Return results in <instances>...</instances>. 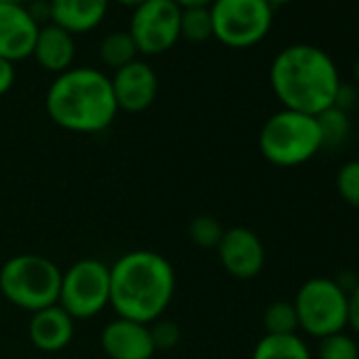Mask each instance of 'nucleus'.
Listing matches in <instances>:
<instances>
[{
    "instance_id": "5",
    "label": "nucleus",
    "mask_w": 359,
    "mask_h": 359,
    "mask_svg": "<svg viewBox=\"0 0 359 359\" xmlns=\"http://www.w3.org/2000/svg\"><path fill=\"white\" fill-rule=\"evenodd\" d=\"M260 154L275 167H298L321 152L317 118L311 114L279 110L266 118L258 135Z\"/></svg>"
},
{
    "instance_id": "17",
    "label": "nucleus",
    "mask_w": 359,
    "mask_h": 359,
    "mask_svg": "<svg viewBox=\"0 0 359 359\" xmlns=\"http://www.w3.org/2000/svg\"><path fill=\"white\" fill-rule=\"evenodd\" d=\"M252 359H313L309 344L298 334L271 336L264 334L252 353Z\"/></svg>"
},
{
    "instance_id": "18",
    "label": "nucleus",
    "mask_w": 359,
    "mask_h": 359,
    "mask_svg": "<svg viewBox=\"0 0 359 359\" xmlns=\"http://www.w3.org/2000/svg\"><path fill=\"white\" fill-rule=\"evenodd\" d=\"M317 127L321 135V150H338L340 146L346 144L351 135V116L344 110L338 108H327L319 112L317 116Z\"/></svg>"
},
{
    "instance_id": "32",
    "label": "nucleus",
    "mask_w": 359,
    "mask_h": 359,
    "mask_svg": "<svg viewBox=\"0 0 359 359\" xmlns=\"http://www.w3.org/2000/svg\"><path fill=\"white\" fill-rule=\"evenodd\" d=\"M266 3H271L273 7H277V5H287V3H292V0H266Z\"/></svg>"
},
{
    "instance_id": "6",
    "label": "nucleus",
    "mask_w": 359,
    "mask_h": 359,
    "mask_svg": "<svg viewBox=\"0 0 359 359\" xmlns=\"http://www.w3.org/2000/svg\"><path fill=\"white\" fill-rule=\"evenodd\" d=\"M275 7L266 0H214V39L231 49L256 47L273 28Z\"/></svg>"
},
{
    "instance_id": "3",
    "label": "nucleus",
    "mask_w": 359,
    "mask_h": 359,
    "mask_svg": "<svg viewBox=\"0 0 359 359\" xmlns=\"http://www.w3.org/2000/svg\"><path fill=\"white\" fill-rule=\"evenodd\" d=\"M49 118L72 133H100L112 125L118 106L110 76L97 68H70L53 79L45 95Z\"/></svg>"
},
{
    "instance_id": "33",
    "label": "nucleus",
    "mask_w": 359,
    "mask_h": 359,
    "mask_svg": "<svg viewBox=\"0 0 359 359\" xmlns=\"http://www.w3.org/2000/svg\"><path fill=\"white\" fill-rule=\"evenodd\" d=\"M355 81H357V85H359V57H357V62H355Z\"/></svg>"
},
{
    "instance_id": "26",
    "label": "nucleus",
    "mask_w": 359,
    "mask_h": 359,
    "mask_svg": "<svg viewBox=\"0 0 359 359\" xmlns=\"http://www.w3.org/2000/svg\"><path fill=\"white\" fill-rule=\"evenodd\" d=\"M346 327L359 336V283L346 294Z\"/></svg>"
},
{
    "instance_id": "15",
    "label": "nucleus",
    "mask_w": 359,
    "mask_h": 359,
    "mask_svg": "<svg viewBox=\"0 0 359 359\" xmlns=\"http://www.w3.org/2000/svg\"><path fill=\"white\" fill-rule=\"evenodd\" d=\"M49 5L51 24L76 36L95 30L106 20L110 0H49Z\"/></svg>"
},
{
    "instance_id": "4",
    "label": "nucleus",
    "mask_w": 359,
    "mask_h": 359,
    "mask_svg": "<svg viewBox=\"0 0 359 359\" xmlns=\"http://www.w3.org/2000/svg\"><path fill=\"white\" fill-rule=\"evenodd\" d=\"M60 285V266L41 254H18L0 269V292L11 304L28 313L57 304Z\"/></svg>"
},
{
    "instance_id": "13",
    "label": "nucleus",
    "mask_w": 359,
    "mask_h": 359,
    "mask_svg": "<svg viewBox=\"0 0 359 359\" xmlns=\"http://www.w3.org/2000/svg\"><path fill=\"white\" fill-rule=\"evenodd\" d=\"M100 344L110 359H152L156 353L150 338V327L123 317H116L104 325Z\"/></svg>"
},
{
    "instance_id": "25",
    "label": "nucleus",
    "mask_w": 359,
    "mask_h": 359,
    "mask_svg": "<svg viewBox=\"0 0 359 359\" xmlns=\"http://www.w3.org/2000/svg\"><path fill=\"white\" fill-rule=\"evenodd\" d=\"M150 338L156 351H169L173 346H177L180 338H182V330L175 321L169 319H156L150 325Z\"/></svg>"
},
{
    "instance_id": "16",
    "label": "nucleus",
    "mask_w": 359,
    "mask_h": 359,
    "mask_svg": "<svg viewBox=\"0 0 359 359\" xmlns=\"http://www.w3.org/2000/svg\"><path fill=\"white\" fill-rule=\"evenodd\" d=\"M74 55H76V45L70 32L62 30L55 24H47L39 30L32 57L43 70L51 74H62L72 68Z\"/></svg>"
},
{
    "instance_id": "14",
    "label": "nucleus",
    "mask_w": 359,
    "mask_h": 359,
    "mask_svg": "<svg viewBox=\"0 0 359 359\" xmlns=\"http://www.w3.org/2000/svg\"><path fill=\"white\" fill-rule=\"evenodd\" d=\"M30 342L43 353H57L74 338V319L60 306H47L32 313L28 323Z\"/></svg>"
},
{
    "instance_id": "27",
    "label": "nucleus",
    "mask_w": 359,
    "mask_h": 359,
    "mask_svg": "<svg viewBox=\"0 0 359 359\" xmlns=\"http://www.w3.org/2000/svg\"><path fill=\"white\" fill-rule=\"evenodd\" d=\"M355 104H357V89L353 85L340 83V87L336 91V97H334V108L344 110V112H351Z\"/></svg>"
},
{
    "instance_id": "8",
    "label": "nucleus",
    "mask_w": 359,
    "mask_h": 359,
    "mask_svg": "<svg viewBox=\"0 0 359 359\" xmlns=\"http://www.w3.org/2000/svg\"><path fill=\"white\" fill-rule=\"evenodd\" d=\"M57 304L74 321L100 315L110 306V266L97 258H83L62 271Z\"/></svg>"
},
{
    "instance_id": "9",
    "label": "nucleus",
    "mask_w": 359,
    "mask_h": 359,
    "mask_svg": "<svg viewBox=\"0 0 359 359\" xmlns=\"http://www.w3.org/2000/svg\"><path fill=\"white\" fill-rule=\"evenodd\" d=\"M180 9L173 0H146L133 9L129 34L142 55H161L180 41Z\"/></svg>"
},
{
    "instance_id": "24",
    "label": "nucleus",
    "mask_w": 359,
    "mask_h": 359,
    "mask_svg": "<svg viewBox=\"0 0 359 359\" xmlns=\"http://www.w3.org/2000/svg\"><path fill=\"white\" fill-rule=\"evenodd\" d=\"M336 191L340 199L359 210V158L346 161L336 173Z\"/></svg>"
},
{
    "instance_id": "31",
    "label": "nucleus",
    "mask_w": 359,
    "mask_h": 359,
    "mask_svg": "<svg viewBox=\"0 0 359 359\" xmlns=\"http://www.w3.org/2000/svg\"><path fill=\"white\" fill-rule=\"evenodd\" d=\"M114 3H118V5H123V7H129V9H135V7H140L142 3H146V0H114Z\"/></svg>"
},
{
    "instance_id": "19",
    "label": "nucleus",
    "mask_w": 359,
    "mask_h": 359,
    "mask_svg": "<svg viewBox=\"0 0 359 359\" xmlns=\"http://www.w3.org/2000/svg\"><path fill=\"white\" fill-rule=\"evenodd\" d=\"M137 47L129 32H110L100 43V60L114 72L137 60Z\"/></svg>"
},
{
    "instance_id": "28",
    "label": "nucleus",
    "mask_w": 359,
    "mask_h": 359,
    "mask_svg": "<svg viewBox=\"0 0 359 359\" xmlns=\"http://www.w3.org/2000/svg\"><path fill=\"white\" fill-rule=\"evenodd\" d=\"M15 83V64L0 57V97L7 95Z\"/></svg>"
},
{
    "instance_id": "20",
    "label": "nucleus",
    "mask_w": 359,
    "mask_h": 359,
    "mask_svg": "<svg viewBox=\"0 0 359 359\" xmlns=\"http://www.w3.org/2000/svg\"><path fill=\"white\" fill-rule=\"evenodd\" d=\"M262 325H264V334H271V336L296 334L300 327H298V315H296L294 302H290V300L271 302L264 309Z\"/></svg>"
},
{
    "instance_id": "22",
    "label": "nucleus",
    "mask_w": 359,
    "mask_h": 359,
    "mask_svg": "<svg viewBox=\"0 0 359 359\" xmlns=\"http://www.w3.org/2000/svg\"><path fill=\"white\" fill-rule=\"evenodd\" d=\"M224 231L226 229L220 224V220L208 214L195 216L189 224V237L201 250H216Z\"/></svg>"
},
{
    "instance_id": "11",
    "label": "nucleus",
    "mask_w": 359,
    "mask_h": 359,
    "mask_svg": "<svg viewBox=\"0 0 359 359\" xmlns=\"http://www.w3.org/2000/svg\"><path fill=\"white\" fill-rule=\"evenodd\" d=\"M112 93L118 110L137 114L148 110L158 93V79L146 62H131L110 76Z\"/></svg>"
},
{
    "instance_id": "23",
    "label": "nucleus",
    "mask_w": 359,
    "mask_h": 359,
    "mask_svg": "<svg viewBox=\"0 0 359 359\" xmlns=\"http://www.w3.org/2000/svg\"><path fill=\"white\" fill-rule=\"evenodd\" d=\"M317 359H359V342L346 332L330 334L319 338Z\"/></svg>"
},
{
    "instance_id": "34",
    "label": "nucleus",
    "mask_w": 359,
    "mask_h": 359,
    "mask_svg": "<svg viewBox=\"0 0 359 359\" xmlns=\"http://www.w3.org/2000/svg\"><path fill=\"white\" fill-rule=\"evenodd\" d=\"M28 3H49V0H28Z\"/></svg>"
},
{
    "instance_id": "29",
    "label": "nucleus",
    "mask_w": 359,
    "mask_h": 359,
    "mask_svg": "<svg viewBox=\"0 0 359 359\" xmlns=\"http://www.w3.org/2000/svg\"><path fill=\"white\" fill-rule=\"evenodd\" d=\"M28 13L32 15V20L43 28L47 24H51V5L49 3H28Z\"/></svg>"
},
{
    "instance_id": "30",
    "label": "nucleus",
    "mask_w": 359,
    "mask_h": 359,
    "mask_svg": "<svg viewBox=\"0 0 359 359\" xmlns=\"http://www.w3.org/2000/svg\"><path fill=\"white\" fill-rule=\"evenodd\" d=\"M180 9H195V7H210L214 0H173Z\"/></svg>"
},
{
    "instance_id": "10",
    "label": "nucleus",
    "mask_w": 359,
    "mask_h": 359,
    "mask_svg": "<svg viewBox=\"0 0 359 359\" xmlns=\"http://www.w3.org/2000/svg\"><path fill=\"white\" fill-rule=\"evenodd\" d=\"M216 252L222 269L231 277L241 281L258 277L266 262V250L262 239L248 226L226 229Z\"/></svg>"
},
{
    "instance_id": "12",
    "label": "nucleus",
    "mask_w": 359,
    "mask_h": 359,
    "mask_svg": "<svg viewBox=\"0 0 359 359\" xmlns=\"http://www.w3.org/2000/svg\"><path fill=\"white\" fill-rule=\"evenodd\" d=\"M41 26L22 3H0V57L15 64L32 57Z\"/></svg>"
},
{
    "instance_id": "21",
    "label": "nucleus",
    "mask_w": 359,
    "mask_h": 359,
    "mask_svg": "<svg viewBox=\"0 0 359 359\" xmlns=\"http://www.w3.org/2000/svg\"><path fill=\"white\" fill-rule=\"evenodd\" d=\"M180 39L195 43V45L214 39V24H212L210 7L182 9V18H180Z\"/></svg>"
},
{
    "instance_id": "2",
    "label": "nucleus",
    "mask_w": 359,
    "mask_h": 359,
    "mask_svg": "<svg viewBox=\"0 0 359 359\" xmlns=\"http://www.w3.org/2000/svg\"><path fill=\"white\" fill-rule=\"evenodd\" d=\"M340 83L334 60L315 45H290L271 64V87L285 110L317 116L334 106Z\"/></svg>"
},
{
    "instance_id": "7",
    "label": "nucleus",
    "mask_w": 359,
    "mask_h": 359,
    "mask_svg": "<svg viewBox=\"0 0 359 359\" xmlns=\"http://www.w3.org/2000/svg\"><path fill=\"white\" fill-rule=\"evenodd\" d=\"M298 327L313 338H325L346 327V292L330 277L304 281L294 298Z\"/></svg>"
},
{
    "instance_id": "1",
    "label": "nucleus",
    "mask_w": 359,
    "mask_h": 359,
    "mask_svg": "<svg viewBox=\"0 0 359 359\" xmlns=\"http://www.w3.org/2000/svg\"><path fill=\"white\" fill-rule=\"evenodd\" d=\"M173 292L175 271L156 252L133 250L110 266V306L123 319L150 325L167 311Z\"/></svg>"
}]
</instances>
